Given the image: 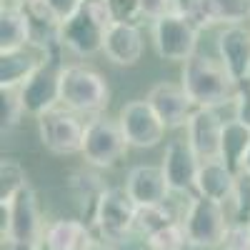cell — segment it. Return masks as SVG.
Wrapping results in <instances>:
<instances>
[{
    "instance_id": "17",
    "label": "cell",
    "mask_w": 250,
    "mask_h": 250,
    "mask_svg": "<svg viewBox=\"0 0 250 250\" xmlns=\"http://www.w3.org/2000/svg\"><path fill=\"white\" fill-rule=\"evenodd\" d=\"M218 53L225 70L235 83L250 78V30L243 25H228L218 38Z\"/></svg>"
},
{
    "instance_id": "6",
    "label": "cell",
    "mask_w": 250,
    "mask_h": 250,
    "mask_svg": "<svg viewBox=\"0 0 250 250\" xmlns=\"http://www.w3.org/2000/svg\"><path fill=\"white\" fill-rule=\"evenodd\" d=\"M185 228L188 243L193 248H220L223 238L228 233V218L223 210V203L208 200L203 195L190 198V205L185 210V218L180 220Z\"/></svg>"
},
{
    "instance_id": "27",
    "label": "cell",
    "mask_w": 250,
    "mask_h": 250,
    "mask_svg": "<svg viewBox=\"0 0 250 250\" xmlns=\"http://www.w3.org/2000/svg\"><path fill=\"white\" fill-rule=\"evenodd\" d=\"M233 205H235V223L250 225V173L248 170L235 175Z\"/></svg>"
},
{
    "instance_id": "26",
    "label": "cell",
    "mask_w": 250,
    "mask_h": 250,
    "mask_svg": "<svg viewBox=\"0 0 250 250\" xmlns=\"http://www.w3.org/2000/svg\"><path fill=\"white\" fill-rule=\"evenodd\" d=\"M145 243H148L150 250H183L185 245H190L188 243L183 223H173L168 228H163V230L145 238Z\"/></svg>"
},
{
    "instance_id": "32",
    "label": "cell",
    "mask_w": 250,
    "mask_h": 250,
    "mask_svg": "<svg viewBox=\"0 0 250 250\" xmlns=\"http://www.w3.org/2000/svg\"><path fill=\"white\" fill-rule=\"evenodd\" d=\"M40 3H43V8L55 18V23L62 25L65 20H70L80 10L83 0H40Z\"/></svg>"
},
{
    "instance_id": "19",
    "label": "cell",
    "mask_w": 250,
    "mask_h": 250,
    "mask_svg": "<svg viewBox=\"0 0 250 250\" xmlns=\"http://www.w3.org/2000/svg\"><path fill=\"white\" fill-rule=\"evenodd\" d=\"M98 243L90 233V225L83 220H53L45 225L43 248L45 250H93Z\"/></svg>"
},
{
    "instance_id": "8",
    "label": "cell",
    "mask_w": 250,
    "mask_h": 250,
    "mask_svg": "<svg viewBox=\"0 0 250 250\" xmlns=\"http://www.w3.org/2000/svg\"><path fill=\"white\" fill-rule=\"evenodd\" d=\"M198 33L200 30L188 18L170 13L153 23V43H155V50L160 58L188 62L195 55Z\"/></svg>"
},
{
    "instance_id": "25",
    "label": "cell",
    "mask_w": 250,
    "mask_h": 250,
    "mask_svg": "<svg viewBox=\"0 0 250 250\" xmlns=\"http://www.w3.org/2000/svg\"><path fill=\"white\" fill-rule=\"evenodd\" d=\"M173 223H180L175 220V215L168 210L165 205H150V208H138V218H135V230L143 233L145 238L163 230Z\"/></svg>"
},
{
    "instance_id": "5",
    "label": "cell",
    "mask_w": 250,
    "mask_h": 250,
    "mask_svg": "<svg viewBox=\"0 0 250 250\" xmlns=\"http://www.w3.org/2000/svg\"><path fill=\"white\" fill-rule=\"evenodd\" d=\"M0 213H3V225H0L3 240L43 243L45 225L40 218L38 195L30 185L23 188L10 203H0Z\"/></svg>"
},
{
    "instance_id": "2",
    "label": "cell",
    "mask_w": 250,
    "mask_h": 250,
    "mask_svg": "<svg viewBox=\"0 0 250 250\" xmlns=\"http://www.w3.org/2000/svg\"><path fill=\"white\" fill-rule=\"evenodd\" d=\"M113 25L105 0H83L80 10L60 25V45L78 58H90L103 50Z\"/></svg>"
},
{
    "instance_id": "20",
    "label": "cell",
    "mask_w": 250,
    "mask_h": 250,
    "mask_svg": "<svg viewBox=\"0 0 250 250\" xmlns=\"http://www.w3.org/2000/svg\"><path fill=\"white\" fill-rule=\"evenodd\" d=\"M33 43V23L23 5L0 8V53L28 48Z\"/></svg>"
},
{
    "instance_id": "3",
    "label": "cell",
    "mask_w": 250,
    "mask_h": 250,
    "mask_svg": "<svg viewBox=\"0 0 250 250\" xmlns=\"http://www.w3.org/2000/svg\"><path fill=\"white\" fill-rule=\"evenodd\" d=\"M108 83L85 65H65L60 75V103L70 113H100L108 105Z\"/></svg>"
},
{
    "instance_id": "12",
    "label": "cell",
    "mask_w": 250,
    "mask_h": 250,
    "mask_svg": "<svg viewBox=\"0 0 250 250\" xmlns=\"http://www.w3.org/2000/svg\"><path fill=\"white\" fill-rule=\"evenodd\" d=\"M50 58H58V53L35 43L20 50L0 53V90H20Z\"/></svg>"
},
{
    "instance_id": "16",
    "label": "cell",
    "mask_w": 250,
    "mask_h": 250,
    "mask_svg": "<svg viewBox=\"0 0 250 250\" xmlns=\"http://www.w3.org/2000/svg\"><path fill=\"white\" fill-rule=\"evenodd\" d=\"M125 190L138 208H150V205H165L170 195V185L165 180L163 168H158V165H135L128 173Z\"/></svg>"
},
{
    "instance_id": "1",
    "label": "cell",
    "mask_w": 250,
    "mask_h": 250,
    "mask_svg": "<svg viewBox=\"0 0 250 250\" xmlns=\"http://www.w3.org/2000/svg\"><path fill=\"white\" fill-rule=\"evenodd\" d=\"M183 88L195 108H220L225 103H235L238 83L225 70L220 60L195 53L183 65Z\"/></svg>"
},
{
    "instance_id": "36",
    "label": "cell",
    "mask_w": 250,
    "mask_h": 250,
    "mask_svg": "<svg viewBox=\"0 0 250 250\" xmlns=\"http://www.w3.org/2000/svg\"><path fill=\"white\" fill-rule=\"evenodd\" d=\"M243 170H248V173H250V150H248V155H245V165H243Z\"/></svg>"
},
{
    "instance_id": "34",
    "label": "cell",
    "mask_w": 250,
    "mask_h": 250,
    "mask_svg": "<svg viewBox=\"0 0 250 250\" xmlns=\"http://www.w3.org/2000/svg\"><path fill=\"white\" fill-rule=\"evenodd\" d=\"M140 5H143V15H148L153 20H160V18L173 13L175 0H140Z\"/></svg>"
},
{
    "instance_id": "29",
    "label": "cell",
    "mask_w": 250,
    "mask_h": 250,
    "mask_svg": "<svg viewBox=\"0 0 250 250\" xmlns=\"http://www.w3.org/2000/svg\"><path fill=\"white\" fill-rule=\"evenodd\" d=\"M220 20L230 25H240V20L250 15V0H213Z\"/></svg>"
},
{
    "instance_id": "22",
    "label": "cell",
    "mask_w": 250,
    "mask_h": 250,
    "mask_svg": "<svg viewBox=\"0 0 250 250\" xmlns=\"http://www.w3.org/2000/svg\"><path fill=\"white\" fill-rule=\"evenodd\" d=\"M248 150H250V128H245L235 118L225 120L223 140H220V160L238 175V173H243Z\"/></svg>"
},
{
    "instance_id": "14",
    "label": "cell",
    "mask_w": 250,
    "mask_h": 250,
    "mask_svg": "<svg viewBox=\"0 0 250 250\" xmlns=\"http://www.w3.org/2000/svg\"><path fill=\"white\" fill-rule=\"evenodd\" d=\"M185 128H188V143L200 158V163L220 160V140L225 123L213 108H195Z\"/></svg>"
},
{
    "instance_id": "9",
    "label": "cell",
    "mask_w": 250,
    "mask_h": 250,
    "mask_svg": "<svg viewBox=\"0 0 250 250\" xmlns=\"http://www.w3.org/2000/svg\"><path fill=\"white\" fill-rule=\"evenodd\" d=\"M38 130L43 145L55 155H73L83 150V138H85V125L75 113L68 108H55L38 118Z\"/></svg>"
},
{
    "instance_id": "33",
    "label": "cell",
    "mask_w": 250,
    "mask_h": 250,
    "mask_svg": "<svg viewBox=\"0 0 250 250\" xmlns=\"http://www.w3.org/2000/svg\"><path fill=\"white\" fill-rule=\"evenodd\" d=\"M235 120L243 123L245 128H250V78L238 83V93H235Z\"/></svg>"
},
{
    "instance_id": "37",
    "label": "cell",
    "mask_w": 250,
    "mask_h": 250,
    "mask_svg": "<svg viewBox=\"0 0 250 250\" xmlns=\"http://www.w3.org/2000/svg\"><path fill=\"white\" fill-rule=\"evenodd\" d=\"M93 250H113V248H108V245H100V243H98V245H95Z\"/></svg>"
},
{
    "instance_id": "35",
    "label": "cell",
    "mask_w": 250,
    "mask_h": 250,
    "mask_svg": "<svg viewBox=\"0 0 250 250\" xmlns=\"http://www.w3.org/2000/svg\"><path fill=\"white\" fill-rule=\"evenodd\" d=\"M3 250H45L43 243H20V240H3Z\"/></svg>"
},
{
    "instance_id": "30",
    "label": "cell",
    "mask_w": 250,
    "mask_h": 250,
    "mask_svg": "<svg viewBox=\"0 0 250 250\" xmlns=\"http://www.w3.org/2000/svg\"><path fill=\"white\" fill-rule=\"evenodd\" d=\"M105 5L110 10L113 23H135L138 15H143L140 0H105Z\"/></svg>"
},
{
    "instance_id": "23",
    "label": "cell",
    "mask_w": 250,
    "mask_h": 250,
    "mask_svg": "<svg viewBox=\"0 0 250 250\" xmlns=\"http://www.w3.org/2000/svg\"><path fill=\"white\" fill-rule=\"evenodd\" d=\"M173 13L188 18L198 30L220 23V15H218V8L213 0H175Z\"/></svg>"
},
{
    "instance_id": "21",
    "label": "cell",
    "mask_w": 250,
    "mask_h": 250,
    "mask_svg": "<svg viewBox=\"0 0 250 250\" xmlns=\"http://www.w3.org/2000/svg\"><path fill=\"white\" fill-rule=\"evenodd\" d=\"M195 188H198V195H203L208 200H215V203L233 200L235 173L228 168L223 160H208V163L200 165Z\"/></svg>"
},
{
    "instance_id": "10",
    "label": "cell",
    "mask_w": 250,
    "mask_h": 250,
    "mask_svg": "<svg viewBox=\"0 0 250 250\" xmlns=\"http://www.w3.org/2000/svg\"><path fill=\"white\" fill-rule=\"evenodd\" d=\"M62 62L60 58H50L23 88H20V100L28 115H45L58 108L60 103V75H62Z\"/></svg>"
},
{
    "instance_id": "7",
    "label": "cell",
    "mask_w": 250,
    "mask_h": 250,
    "mask_svg": "<svg viewBox=\"0 0 250 250\" xmlns=\"http://www.w3.org/2000/svg\"><path fill=\"white\" fill-rule=\"evenodd\" d=\"M125 150H128V140L123 135L120 123L108 118H93L85 125V138H83V158L95 168H110L115 165Z\"/></svg>"
},
{
    "instance_id": "15",
    "label": "cell",
    "mask_w": 250,
    "mask_h": 250,
    "mask_svg": "<svg viewBox=\"0 0 250 250\" xmlns=\"http://www.w3.org/2000/svg\"><path fill=\"white\" fill-rule=\"evenodd\" d=\"M150 108L155 110V115L163 120L165 128H183L188 125L193 110V100L188 98L183 85H175V83H158V85L150 88L148 98Z\"/></svg>"
},
{
    "instance_id": "4",
    "label": "cell",
    "mask_w": 250,
    "mask_h": 250,
    "mask_svg": "<svg viewBox=\"0 0 250 250\" xmlns=\"http://www.w3.org/2000/svg\"><path fill=\"white\" fill-rule=\"evenodd\" d=\"M135 218H138V205L133 203L128 190L125 188H108L98 200L90 225L103 240L120 243L135 230Z\"/></svg>"
},
{
    "instance_id": "11",
    "label": "cell",
    "mask_w": 250,
    "mask_h": 250,
    "mask_svg": "<svg viewBox=\"0 0 250 250\" xmlns=\"http://www.w3.org/2000/svg\"><path fill=\"white\" fill-rule=\"evenodd\" d=\"M118 123L123 128L125 140L133 148H155L168 130L148 100H130L128 105H123Z\"/></svg>"
},
{
    "instance_id": "31",
    "label": "cell",
    "mask_w": 250,
    "mask_h": 250,
    "mask_svg": "<svg viewBox=\"0 0 250 250\" xmlns=\"http://www.w3.org/2000/svg\"><path fill=\"white\" fill-rule=\"evenodd\" d=\"M223 250H250V225L245 223H230L228 233L223 238Z\"/></svg>"
},
{
    "instance_id": "13",
    "label": "cell",
    "mask_w": 250,
    "mask_h": 250,
    "mask_svg": "<svg viewBox=\"0 0 250 250\" xmlns=\"http://www.w3.org/2000/svg\"><path fill=\"white\" fill-rule=\"evenodd\" d=\"M200 158L195 155V150L190 148L188 138H178V140H170L168 148H165V155H163V173H165V180H168L170 190L175 193H185L195 188V180H198V173H200Z\"/></svg>"
},
{
    "instance_id": "24",
    "label": "cell",
    "mask_w": 250,
    "mask_h": 250,
    "mask_svg": "<svg viewBox=\"0 0 250 250\" xmlns=\"http://www.w3.org/2000/svg\"><path fill=\"white\" fill-rule=\"evenodd\" d=\"M23 188H28V175L23 165L13 158H3L0 163V203H10Z\"/></svg>"
},
{
    "instance_id": "28",
    "label": "cell",
    "mask_w": 250,
    "mask_h": 250,
    "mask_svg": "<svg viewBox=\"0 0 250 250\" xmlns=\"http://www.w3.org/2000/svg\"><path fill=\"white\" fill-rule=\"evenodd\" d=\"M25 108L20 100V90H3V133H10L23 118Z\"/></svg>"
},
{
    "instance_id": "38",
    "label": "cell",
    "mask_w": 250,
    "mask_h": 250,
    "mask_svg": "<svg viewBox=\"0 0 250 250\" xmlns=\"http://www.w3.org/2000/svg\"><path fill=\"white\" fill-rule=\"evenodd\" d=\"M25 3H28V0H25Z\"/></svg>"
},
{
    "instance_id": "18",
    "label": "cell",
    "mask_w": 250,
    "mask_h": 250,
    "mask_svg": "<svg viewBox=\"0 0 250 250\" xmlns=\"http://www.w3.org/2000/svg\"><path fill=\"white\" fill-rule=\"evenodd\" d=\"M103 53H105L108 60L115 62V65H135L143 55L140 28L135 23H113L108 35H105Z\"/></svg>"
}]
</instances>
